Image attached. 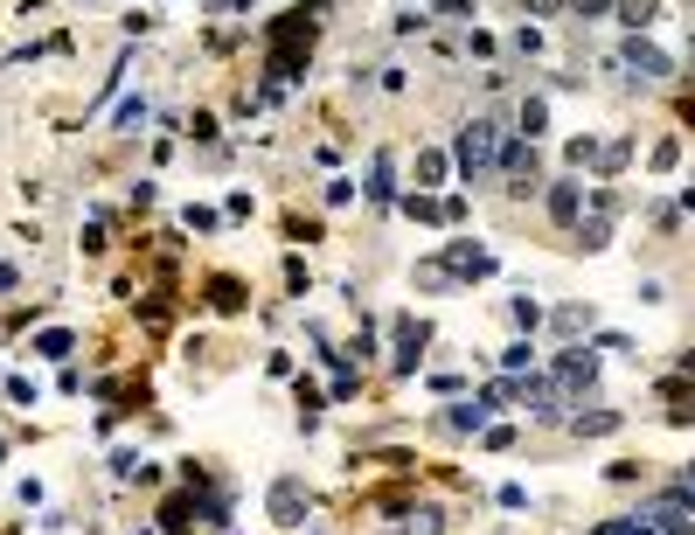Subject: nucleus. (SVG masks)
<instances>
[{
	"label": "nucleus",
	"instance_id": "1",
	"mask_svg": "<svg viewBox=\"0 0 695 535\" xmlns=\"http://www.w3.org/2000/svg\"><path fill=\"white\" fill-rule=\"evenodd\" d=\"M501 160V133H494V119H473L466 133H459V167L466 174H487Z\"/></svg>",
	"mask_w": 695,
	"mask_h": 535
},
{
	"label": "nucleus",
	"instance_id": "2",
	"mask_svg": "<svg viewBox=\"0 0 695 535\" xmlns=\"http://www.w3.org/2000/svg\"><path fill=\"white\" fill-rule=\"evenodd\" d=\"M556 383L577 397V390H591V383H598V362H591V355H563V362H556Z\"/></svg>",
	"mask_w": 695,
	"mask_h": 535
},
{
	"label": "nucleus",
	"instance_id": "3",
	"mask_svg": "<svg viewBox=\"0 0 695 535\" xmlns=\"http://www.w3.org/2000/svg\"><path fill=\"white\" fill-rule=\"evenodd\" d=\"M272 515H278V522H299V515H306V494H299L292 480H278V487H272Z\"/></svg>",
	"mask_w": 695,
	"mask_h": 535
},
{
	"label": "nucleus",
	"instance_id": "4",
	"mask_svg": "<svg viewBox=\"0 0 695 535\" xmlns=\"http://www.w3.org/2000/svg\"><path fill=\"white\" fill-rule=\"evenodd\" d=\"M626 63H633L640 77H668V56H661V49H647V42H626Z\"/></svg>",
	"mask_w": 695,
	"mask_h": 535
},
{
	"label": "nucleus",
	"instance_id": "5",
	"mask_svg": "<svg viewBox=\"0 0 695 535\" xmlns=\"http://www.w3.org/2000/svg\"><path fill=\"white\" fill-rule=\"evenodd\" d=\"M550 202H556V216H563V223H570V216H577V188H570V181H563V188H556Z\"/></svg>",
	"mask_w": 695,
	"mask_h": 535
},
{
	"label": "nucleus",
	"instance_id": "6",
	"mask_svg": "<svg viewBox=\"0 0 695 535\" xmlns=\"http://www.w3.org/2000/svg\"><path fill=\"white\" fill-rule=\"evenodd\" d=\"M404 535H438V515H417V522H404Z\"/></svg>",
	"mask_w": 695,
	"mask_h": 535
},
{
	"label": "nucleus",
	"instance_id": "7",
	"mask_svg": "<svg viewBox=\"0 0 695 535\" xmlns=\"http://www.w3.org/2000/svg\"><path fill=\"white\" fill-rule=\"evenodd\" d=\"M570 7H577V14H605V0H570Z\"/></svg>",
	"mask_w": 695,
	"mask_h": 535
},
{
	"label": "nucleus",
	"instance_id": "8",
	"mask_svg": "<svg viewBox=\"0 0 695 535\" xmlns=\"http://www.w3.org/2000/svg\"><path fill=\"white\" fill-rule=\"evenodd\" d=\"M626 535H654V529H647V522H626Z\"/></svg>",
	"mask_w": 695,
	"mask_h": 535
},
{
	"label": "nucleus",
	"instance_id": "9",
	"mask_svg": "<svg viewBox=\"0 0 695 535\" xmlns=\"http://www.w3.org/2000/svg\"><path fill=\"white\" fill-rule=\"evenodd\" d=\"M598 535H626V522H605V529H598Z\"/></svg>",
	"mask_w": 695,
	"mask_h": 535
}]
</instances>
